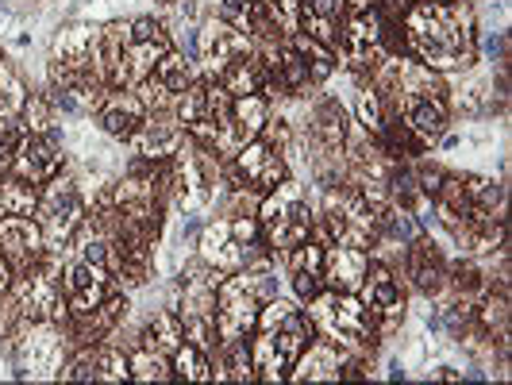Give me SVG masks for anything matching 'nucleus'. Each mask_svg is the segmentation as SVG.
<instances>
[{
  "label": "nucleus",
  "instance_id": "obj_1",
  "mask_svg": "<svg viewBox=\"0 0 512 385\" xmlns=\"http://www.w3.org/2000/svg\"><path fill=\"white\" fill-rule=\"evenodd\" d=\"M405 31V58L436 70V74H459L478 62V16L466 0H443V4H412L401 20Z\"/></svg>",
  "mask_w": 512,
  "mask_h": 385
},
{
  "label": "nucleus",
  "instance_id": "obj_2",
  "mask_svg": "<svg viewBox=\"0 0 512 385\" xmlns=\"http://www.w3.org/2000/svg\"><path fill=\"white\" fill-rule=\"evenodd\" d=\"M258 339L251 343V366L262 382H282L285 370L305 355V347L316 339V324L305 308L289 305L282 297L266 301L255 324Z\"/></svg>",
  "mask_w": 512,
  "mask_h": 385
},
{
  "label": "nucleus",
  "instance_id": "obj_3",
  "mask_svg": "<svg viewBox=\"0 0 512 385\" xmlns=\"http://www.w3.org/2000/svg\"><path fill=\"white\" fill-rule=\"evenodd\" d=\"M308 316L316 324V332H324L332 343L347 347V351H366L374 347V339L382 332V320L370 312V308L359 301V293H335V289H324L320 297L308 301Z\"/></svg>",
  "mask_w": 512,
  "mask_h": 385
},
{
  "label": "nucleus",
  "instance_id": "obj_4",
  "mask_svg": "<svg viewBox=\"0 0 512 385\" xmlns=\"http://www.w3.org/2000/svg\"><path fill=\"white\" fill-rule=\"evenodd\" d=\"M258 224H262V235L274 251H293L312 239V228H316V216L305 201V189L301 181L285 178L282 185H274L266 197H262V208H258Z\"/></svg>",
  "mask_w": 512,
  "mask_h": 385
},
{
  "label": "nucleus",
  "instance_id": "obj_5",
  "mask_svg": "<svg viewBox=\"0 0 512 385\" xmlns=\"http://www.w3.org/2000/svg\"><path fill=\"white\" fill-rule=\"evenodd\" d=\"M35 220H39V228H43L47 251H62L77 231H81V224H85V201H81L77 181L62 178V174L54 181H47V185L39 189Z\"/></svg>",
  "mask_w": 512,
  "mask_h": 385
},
{
  "label": "nucleus",
  "instance_id": "obj_6",
  "mask_svg": "<svg viewBox=\"0 0 512 385\" xmlns=\"http://www.w3.org/2000/svg\"><path fill=\"white\" fill-rule=\"evenodd\" d=\"M258 312H262V301H258V293L251 289V282L243 274H231V278L216 285V312H212V320H216L220 343L224 339H247V335L255 332Z\"/></svg>",
  "mask_w": 512,
  "mask_h": 385
},
{
  "label": "nucleus",
  "instance_id": "obj_7",
  "mask_svg": "<svg viewBox=\"0 0 512 385\" xmlns=\"http://www.w3.org/2000/svg\"><path fill=\"white\" fill-rule=\"evenodd\" d=\"M0 255L8 262L12 278L31 274L47 258V243H43L39 220L35 216H0Z\"/></svg>",
  "mask_w": 512,
  "mask_h": 385
},
{
  "label": "nucleus",
  "instance_id": "obj_8",
  "mask_svg": "<svg viewBox=\"0 0 512 385\" xmlns=\"http://www.w3.org/2000/svg\"><path fill=\"white\" fill-rule=\"evenodd\" d=\"M235 178H239V189H255V193H270L274 185H282L285 181V158L278 151V143H270V139H251V143H243L239 154H235Z\"/></svg>",
  "mask_w": 512,
  "mask_h": 385
},
{
  "label": "nucleus",
  "instance_id": "obj_9",
  "mask_svg": "<svg viewBox=\"0 0 512 385\" xmlns=\"http://www.w3.org/2000/svg\"><path fill=\"white\" fill-rule=\"evenodd\" d=\"M62 166H66V158L58 151V139H51V135L27 131L24 139L16 143V151H12V178L27 181L35 189H43L47 181L58 178Z\"/></svg>",
  "mask_w": 512,
  "mask_h": 385
},
{
  "label": "nucleus",
  "instance_id": "obj_10",
  "mask_svg": "<svg viewBox=\"0 0 512 385\" xmlns=\"http://www.w3.org/2000/svg\"><path fill=\"white\" fill-rule=\"evenodd\" d=\"M151 108L139 101L135 89H112L101 104H97V124L108 139H120V143H131L139 128L147 124Z\"/></svg>",
  "mask_w": 512,
  "mask_h": 385
},
{
  "label": "nucleus",
  "instance_id": "obj_11",
  "mask_svg": "<svg viewBox=\"0 0 512 385\" xmlns=\"http://www.w3.org/2000/svg\"><path fill=\"white\" fill-rule=\"evenodd\" d=\"M405 251V270H409V282L416 293H424V297H439L443 289H447V255H443V247H439L436 239H424V235H416L409 247H401Z\"/></svg>",
  "mask_w": 512,
  "mask_h": 385
},
{
  "label": "nucleus",
  "instance_id": "obj_12",
  "mask_svg": "<svg viewBox=\"0 0 512 385\" xmlns=\"http://www.w3.org/2000/svg\"><path fill=\"white\" fill-rule=\"evenodd\" d=\"M359 301L389 328L397 316H405V285L397 282V274L389 266L370 258V270L359 285Z\"/></svg>",
  "mask_w": 512,
  "mask_h": 385
},
{
  "label": "nucleus",
  "instance_id": "obj_13",
  "mask_svg": "<svg viewBox=\"0 0 512 385\" xmlns=\"http://www.w3.org/2000/svg\"><path fill=\"white\" fill-rule=\"evenodd\" d=\"M181 143H185V124L174 116V108L170 112H151L139 135L131 139V147L143 162H162V158L178 154Z\"/></svg>",
  "mask_w": 512,
  "mask_h": 385
},
{
  "label": "nucleus",
  "instance_id": "obj_14",
  "mask_svg": "<svg viewBox=\"0 0 512 385\" xmlns=\"http://www.w3.org/2000/svg\"><path fill=\"white\" fill-rule=\"evenodd\" d=\"M397 120H401L416 139H424L428 147H436L439 139L447 135L451 108H447L443 97H405V101H397Z\"/></svg>",
  "mask_w": 512,
  "mask_h": 385
},
{
  "label": "nucleus",
  "instance_id": "obj_15",
  "mask_svg": "<svg viewBox=\"0 0 512 385\" xmlns=\"http://www.w3.org/2000/svg\"><path fill=\"white\" fill-rule=\"evenodd\" d=\"M366 270H370V255H366L362 247H343V243L324 247L320 278H324V285L335 289V293H359Z\"/></svg>",
  "mask_w": 512,
  "mask_h": 385
},
{
  "label": "nucleus",
  "instance_id": "obj_16",
  "mask_svg": "<svg viewBox=\"0 0 512 385\" xmlns=\"http://www.w3.org/2000/svg\"><path fill=\"white\" fill-rule=\"evenodd\" d=\"M201 262H208L220 274H239L247 266V247L231 235L228 220H216V224L205 228V235H201Z\"/></svg>",
  "mask_w": 512,
  "mask_h": 385
},
{
  "label": "nucleus",
  "instance_id": "obj_17",
  "mask_svg": "<svg viewBox=\"0 0 512 385\" xmlns=\"http://www.w3.org/2000/svg\"><path fill=\"white\" fill-rule=\"evenodd\" d=\"M347 0H297V20L305 27L308 39L332 47L339 43V24H343Z\"/></svg>",
  "mask_w": 512,
  "mask_h": 385
},
{
  "label": "nucleus",
  "instance_id": "obj_18",
  "mask_svg": "<svg viewBox=\"0 0 512 385\" xmlns=\"http://www.w3.org/2000/svg\"><path fill=\"white\" fill-rule=\"evenodd\" d=\"M343 370V351L332 339H312L305 347V355L293 362V382H339Z\"/></svg>",
  "mask_w": 512,
  "mask_h": 385
},
{
  "label": "nucleus",
  "instance_id": "obj_19",
  "mask_svg": "<svg viewBox=\"0 0 512 385\" xmlns=\"http://www.w3.org/2000/svg\"><path fill=\"white\" fill-rule=\"evenodd\" d=\"M308 131H312V139H316L324 151H339V147L347 143V112H343V104L339 101L316 104Z\"/></svg>",
  "mask_w": 512,
  "mask_h": 385
},
{
  "label": "nucleus",
  "instance_id": "obj_20",
  "mask_svg": "<svg viewBox=\"0 0 512 385\" xmlns=\"http://www.w3.org/2000/svg\"><path fill=\"white\" fill-rule=\"evenodd\" d=\"M181 339H185V332H181V316L174 308L170 312H158L151 324L143 328V347H151L158 355H174Z\"/></svg>",
  "mask_w": 512,
  "mask_h": 385
},
{
  "label": "nucleus",
  "instance_id": "obj_21",
  "mask_svg": "<svg viewBox=\"0 0 512 385\" xmlns=\"http://www.w3.org/2000/svg\"><path fill=\"white\" fill-rule=\"evenodd\" d=\"M174 374L181 382H212V362H208V351L181 339L178 351H174Z\"/></svg>",
  "mask_w": 512,
  "mask_h": 385
},
{
  "label": "nucleus",
  "instance_id": "obj_22",
  "mask_svg": "<svg viewBox=\"0 0 512 385\" xmlns=\"http://www.w3.org/2000/svg\"><path fill=\"white\" fill-rule=\"evenodd\" d=\"M154 77H158V81H162V85H166V89L178 97V93H185V89L193 85V66L185 62V54L170 47V51L154 62Z\"/></svg>",
  "mask_w": 512,
  "mask_h": 385
},
{
  "label": "nucleus",
  "instance_id": "obj_23",
  "mask_svg": "<svg viewBox=\"0 0 512 385\" xmlns=\"http://www.w3.org/2000/svg\"><path fill=\"white\" fill-rule=\"evenodd\" d=\"M355 112H359V124L366 128V135H378L385 124V101L382 93H378V85L374 81H362L359 93H355Z\"/></svg>",
  "mask_w": 512,
  "mask_h": 385
},
{
  "label": "nucleus",
  "instance_id": "obj_24",
  "mask_svg": "<svg viewBox=\"0 0 512 385\" xmlns=\"http://www.w3.org/2000/svg\"><path fill=\"white\" fill-rule=\"evenodd\" d=\"M128 370L135 382H170L174 378V366L166 362V355H158L151 347H139L128 359Z\"/></svg>",
  "mask_w": 512,
  "mask_h": 385
},
{
  "label": "nucleus",
  "instance_id": "obj_25",
  "mask_svg": "<svg viewBox=\"0 0 512 385\" xmlns=\"http://www.w3.org/2000/svg\"><path fill=\"white\" fill-rule=\"evenodd\" d=\"M27 104V85L20 81V74L12 66L0 62V116H16L24 112Z\"/></svg>",
  "mask_w": 512,
  "mask_h": 385
},
{
  "label": "nucleus",
  "instance_id": "obj_26",
  "mask_svg": "<svg viewBox=\"0 0 512 385\" xmlns=\"http://www.w3.org/2000/svg\"><path fill=\"white\" fill-rule=\"evenodd\" d=\"M255 4H258V0H216V4H212V12H216V20L239 27V31H247Z\"/></svg>",
  "mask_w": 512,
  "mask_h": 385
},
{
  "label": "nucleus",
  "instance_id": "obj_27",
  "mask_svg": "<svg viewBox=\"0 0 512 385\" xmlns=\"http://www.w3.org/2000/svg\"><path fill=\"white\" fill-rule=\"evenodd\" d=\"M293 293H297L301 305H308L312 297L324 293V278H320L316 270H293Z\"/></svg>",
  "mask_w": 512,
  "mask_h": 385
},
{
  "label": "nucleus",
  "instance_id": "obj_28",
  "mask_svg": "<svg viewBox=\"0 0 512 385\" xmlns=\"http://www.w3.org/2000/svg\"><path fill=\"white\" fill-rule=\"evenodd\" d=\"M274 12H282L289 24H297V0H266Z\"/></svg>",
  "mask_w": 512,
  "mask_h": 385
},
{
  "label": "nucleus",
  "instance_id": "obj_29",
  "mask_svg": "<svg viewBox=\"0 0 512 385\" xmlns=\"http://www.w3.org/2000/svg\"><path fill=\"white\" fill-rule=\"evenodd\" d=\"M8 278H12V270H8V262H4V255H0V293L8 289Z\"/></svg>",
  "mask_w": 512,
  "mask_h": 385
},
{
  "label": "nucleus",
  "instance_id": "obj_30",
  "mask_svg": "<svg viewBox=\"0 0 512 385\" xmlns=\"http://www.w3.org/2000/svg\"><path fill=\"white\" fill-rule=\"evenodd\" d=\"M389 378H393V382L405 378V366H401V362H389Z\"/></svg>",
  "mask_w": 512,
  "mask_h": 385
},
{
  "label": "nucleus",
  "instance_id": "obj_31",
  "mask_svg": "<svg viewBox=\"0 0 512 385\" xmlns=\"http://www.w3.org/2000/svg\"><path fill=\"white\" fill-rule=\"evenodd\" d=\"M420 4H443V0H420Z\"/></svg>",
  "mask_w": 512,
  "mask_h": 385
},
{
  "label": "nucleus",
  "instance_id": "obj_32",
  "mask_svg": "<svg viewBox=\"0 0 512 385\" xmlns=\"http://www.w3.org/2000/svg\"><path fill=\"white\" fill-rule=\"evenodd\" d=\"M0 216H4V208H0Z\"/></svg>",
  "mask_w": 512,
  "mask_h": 385
},
{
  "label": "nucleus",
  "instance_id": "obj_33",
  "mask_svg": "<svg viewBox=\"0 0 512 385\" xmlns=\"http://www.w3.org/2000/svg\"><path fill=\"white\" fill-rule=\"evenodd\" d=\"M0 62H4V54H0Z\"/></svg>",
  "mask_w": 512,
  "mask_h": 385
}]
</instances>
